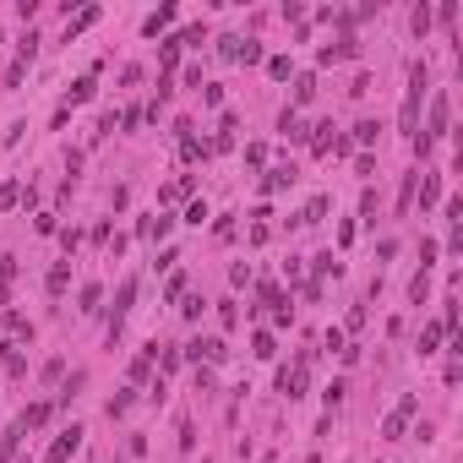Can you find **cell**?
<instances>
[{
	"label": "cell",
	"mask_w": 463,
	"mask_h": 463,
	"mask_svg": "<svg viewBox=\"0 0 463 463\" xmlns=\"http://www.w3.org/2000/svg\"><path fill=\"white\" fill-rule=\"evenodd\" d=\"M425 93H431V71H425V60H414L409 66V93H403V115H398V126L409 137H420V104H425Z\"/></svg>",
	"instance_id": "cell-1"
},
{
	"label": "cell",
	"mask_w": 463,
	"mask_h": 463,
	"mask_svg": "<svg viewBox=\"0 0 463 463\" xmlns=\"http://www.w3.org/2000/svg\"><path fill=\"white\" fill-rule=\"evenodd\" d=\"M185 354H191V360H196V371H202V365H224V354H229V349H224V338H191V343H185Z\"/></svg>",
	"instance_id": "cell-2"
},
{
	"label": "cell",
	"mask_w": 463,
	"mask_h": 463,
	"mask_svg": "<svg viewBox=\"0 0 463 463\" xmlns=\"http://www.w3.org/2000/svg\"><path fill=\"white\" fill-rule=\"evenodd\" d=\"M131 300H137V278H126V284L115 289V316H109V343L120 338V327H126V316H131Z\"/></svg>",
	"instance_id": "cell-3"
},
{
	"label": "cell",
	"mask_w": 463,
	"mask_h": 463,
	"mask_svg": "<svg viewBox=\"0 0 463 463\" xmlns=\"http://www.w3.org/2000/svg\"><path fill=\"white\" fill-rule=\"evenodd\" d=\"M82 447V425H71V431H60L55 442H49V453H44V463H66L71 453Z\"/></svg>",
	"instance_id": "cell-4"
},
{
	"label": "cell",
	"mask_w": 463,
	"mask_h": 463,
	"mask_svg": "<svg viewBox=\"0 0 463 463\" xmlns=\"http://www.w3.org/2000/svg\"><path fill=\"white\" fill-rule=\"evenodd\" d=\"M409 414H414V392H403V398H398V409L387 414V425H382V436H387V442H398V436H403Z\"/></svg>",
	"instance_id": "cell-5"
},
{
	"label": "cell",
	"mask_w": 463,
	"mask_h": 463,
	"mask_svg": "<svg viewBox=\"0 0 463 463\" xmlns=\"http://www.w3.org/2000/svg\"><path fill=\"white\" fill-rule=\"evenodd\" d=\"M354 55H360V44H354V33H343L338 44L321 49V66H338V60H354Z\"/></svg>",
	"instance_id": "cell-6"
},
{
	"label": "cell",
	"mask_w": 463,
	"mask_h": 463,
	"mask_svg": "<svg viewBox=\"0 0 463 463\" xmlns=\"http://www.w3.org/2000/svg\"><path fill=\"white\" fill-rule=\"evenodd\" d=\"M442 131H447V93L431 104V120H425V131H420V137H425V142H436Z\"/></svg>",
	"instance_id": "cell-7"
},
{
	"label": "cell",
	"mask_w": 463,
	"mask_h": 463,
	"mask_svg": "<svg viewBox=\"0 0 463 463\" xmlns=\"http://www.w3.org/2000/svg\"><path fill=\"white\" fill-rule=\"evenodd\" d=\"M414 196H420V207H436V202H442V174H420Z\"/></svg>",
	"instance_id": "cell-8"
},
{
	"label": "cell",
	"mask_w": 463,
	"mask_h": 463,
	"mask_svg": "<svg viewBox=\"0 0 463 463\" xmlns=\"http://www.w3.org/2000/svg\"><path fill=\"white\" fill-rule=\"evenodd\" d=\"M414 185H420V169H414V174H403V185H398V213H403V218L414 213Z\"/></svg>",
	"instance_id": "cell-9"
},
{
	"label": "cell",
	"mask_w": 463,
	"mask_h": 463,
	"mask_svg": "<svg viewBox=\"0 0 463 463\" xmlns=\"http://www.w3.org/2000/svg\"><path fill=\"white\" fill-rule=\"evenodd\" d=\"M93 22H98V5H82L77 16H71V22H66V38H77V33H87V27H93Z\"/></svg>",
	"instance_id": "cell-10"
},
{
	"label": "cell",
	"mask_w": 463,
	"mask_h": 463,
	"mask_svg": "<svg viewBox=\"0 0 463 463\" xmlns=\"http://www.w3.org/2000/svg\"><path fill=\"white\" fill-rule=\"evenodd\" d=\"M169 22H174V5H158L153 16H148V22H142V33H148V38H158V33H163V27H169Z\"/></svg>",
	"instance_id": "cell-11"
},
{
	"label": "cell",
	"mask_w": 463,
	"mask_h": 463,
	"mask_svg": "<svg viewBox=\"0 0 463 463\" xmlns=\"http://www.w3.org/2000/svg\"><path fill=\"white\" fill-rule=\"evenodd\" d=\"M278 131H284L289 142H306V126H300V115H295V109H284V115H278Z\"/></svg>",
	"instance_id": "cell-12"
},
{
	"label": "cell",
	"mask_w": 463,
	"mask_h": 463,
	"mask_svg": "<svg viewBox=\"0 0 463 463\" xmlns=\"http://www.w3.org/2000/svg\"><path fill=\"white\" fill-rule=\"evenodd\" d=\"M332 142H338V137H332V120L310 131V153H332Z\"/></svg>",
	"instance_id": "cell-13"
},
{
	"label": "cell",
	"mask_w": 463,
	"mask_h": 463,
	"mask_svg": "<svg viewBox=\"0 0 463 463\" xmlns=\"http://www.w3.org/2000/svg\"><path fill=\"white\" fill-rule=\"evenodd\" d=\"M284 185H295V169H289V163H284V169H267L262 191H284Z\"/></svg>",
	"instance_id": "cell-14"
},
{
	"label": "cell",
	"mask_w": 463,
	"mask_h": 463,
	"mask_svg": "<svg viewBox=\"0 0 463 463\" xmlns=\"http://www.w3.org/2000/svg\"><path fill=\"white\" fill-rule=\"evenodd\" d=\"M251 354H256V360H273V354H278L273 332H256V338H251Z\"/></svg>",
	"instance_id": "cell-15"
},
{
	"label": "cell",
	"mask_w": 463,
	"mask_h": 463,
	"mask_svg": "<svg viewBox=\"0 0 463 463\" xmlns=\"http://www.w3.org/2000/svg\"><path fill=\"white\" fill-rule=\"evenodd\" d=\"M44 420H49V403H33V409H27V414H22L16 425H22V431H38Z\"/></svg>",
	"instance_id": "cell-16"
},
{
	"label": "cell",
	"mask_w": 463,
	"mask_h": 463,
	"mask_svg": "<svg viewBox=\"0 0 463 463\" xmlns=\"http://www.w3.org/2000/svg\"><path fill=\"white\" fill-rule=\"evenodd\" d=\"M310 98H316V77L300 71V77H295V104H310Z\"/></svg>",
	"instance_id": "cell-17"
},
{
	"label": "cell",
	"mask_w": 463,
	"mask_h": 463,
	"mask_svg": "<svg viewBox=\"0 0 463 463\" xmlns=\"http://www.w3.org/2000/svg\"><path fill=\"white\" fill-rule=\"evenodd\" d=\"M376 137H382V126H376V120H360V126H354V142H360V148H371Z\"/></svg>",
	"instance_id": "cell-18"
},
{
	"label": "cell",
	"mask_w": 463,
	"mask_h": 463,
	"mask_svg": "<svg viewBox=\"0 0 463 463\" xmlns=\"http://www.w3.org/2000/svg\"><path fill=\"white\" fill-rule=\"evenodd\" d=\"M66 284H71V267H66V262L49 267V295H66Z\"/></svg>",
	"instance_id": "cell-19"
},
{
	"label": "cell",
	"mask_w": 463,
	"mask_h": 463,
	"mask_svg": "<svg viewBox=\"0 0 463 463\" xmlns=\"http://www.w3.org/2000/svg\"><path fill=\"white\" fill-rule=\"evenodd\" d=\"M16 202H22V185H16V180H5V185H0V213H11Z\"/></svg>",
	"instance_id": "cell-20"
},
{
	"label": "cell",
	"mask_w": 463,
	"mask_h": 463,
	"mask_svg": "<svg viewBox=\"0 0 463 463\" xmlns=\"http://www.w3.org/2000/svg\"><path fill=\"white\" fill-rule=\"evenodd\" d=\"M98 300H104V289H98V284H87V289H82V316H93V310H98Z\"/></svg>",
	"instance_id": "cell-21"
},
{
	"label": "cell",
	"mask_w": 463,
	"mask_h": 463,
	"mask_svg": "<svg viewBox=\"0 0 463 463\" xmlns=\"http://www.w3.org/2000/svg\"><path fill=\"white\" fill-rule=\"evenodd\" d=\"M327 273H332V278L343 273V262H332V251H321V256H316V278H327Z\"/></svg>",
	"instance_id": "cell-22"
},
{
	"label": "cell",
	"mask_w": 463,
	"mask_h": 463,
	"mask_svg": "<svg viewBox=\"0 0 463 463\" xmlns=\"http://www.w3.org/2000/svg\"><path fill=\"white\" fill-rule=\"evenodd\" d=\"M148 371H153V354H148V349H142V354H137V360H131V382H148Z\"/></svg>",
	"instance_id": "cell-23"
},
{
	"label": "cell",
	"mask_w": 463,
	"mask_h": 463,
	"mask_svg": "<svg viewBox=\"0 0 463 463\" xmlns=\"http://www.w3.org/2000/svg\"><path fill=\"white\" fill-rule=\"evenodd\" d=\"M321 218H327V196H316V202H310L306 213H300V224H321Z\"/></svg>",
	"instance_id": "cell-24"
},
{
	"label": "cell",
	"mask_w": 463,
	"mask_h": 463,
	"mask_svg": "<svg viewBox=\"0 0 463 463\" xmlns=\"http://www.w3.org/2000/svg\"><path fill=\"white\" fill-rule=\"evenodd\" d=\"M409 27L425 38V27H431V5H414V16H409Z\"/></svg>",
	"instance_id": "cell-25"
},
{
	"label": "cell",
	"mask_w": 463,
	"mask_h": 463,
	"mask_svg": "<svg viewBox=\"0 0 463 463\" xmlns=\"http://www.w3.org/2000/svg\"><path fill=\"white\" fill-rule=\"evenodd\" d=\"M436 343H442V321H436V327H425V332H420V354H431V349H436Z\"/></svg>",
	"instance_id": "cell-26"
},
{
	"label": "cell",
	"mask_w": 463,
	"mask_h": 463,
	"mask_svg": "<svg viewBox=\"0 0 463 463\" xmlns=\"http://www.w3.org/2000/svg\"><path fill=\"white\" fill-rule=\"evenodd\" d=\"M267 77H278V82H289V55H273V60H267Z\"/></svg>",
	"instance_id": "cell-27"
},
{
	"label": "cell",
	"mask_w": 463,
	"mask_h": 463,
	"mask_svg": "<svg viewBox=\"0 0 463 463\" xmlns=\"http://www.w3.org/2000/svg\"><path fill=\"white\" fill-rule=\"evenodd\" d=\"M245 163H251V169H262V163H267V148H262V142H251V148H245Z\"/></svg>",
	"instance_id": "cell-28"
},
{
	"label": "cell",
	"mask_w": 463,
	"mask_h": 463,
	"mask_svg": "<svg viewBox=\"0 0 463 463\" xmlns=\"http://www.w3.org/2000/svg\"><path fill=\"white\" fill-rule=\"evenodd\" d=\"M82 382H87V371H71V382L60 387V398H66V403H71V398H77V387H82Z\"/></svg>",
	"instance_id": "cell-29"
},
{
	"label": "cell",
	"mask_w": 463,
	"mask_h": 463,
	"mask_svg": "<svg viewBox=\"0 0 463 463\" xmlns=\"http://www.w3.org/2000/svg\"><path fill=\"white\" fill-rule=\"evenodd\" d=\"M87 98H93V77H82L77 87H71V104H87Z\"/></svg>",
	"instance_id": "cell-30"
},
{
	"label": "cell",
	"mask_w": 463,
	"mask_h": 463,
	"mask_svg": "<svg viewBox=\"0 0 463 463\" xmlns=\"http://www.w3.org/2000/svg\"><path fill=\"white\" fill-rule=\"evenodd\" d=\"M234 60H245V66H256V60H262V44H240V55H234Z\"/></svg>",
	"instance_id": "cell-31"
},
{
	"label": "cell",
	"mask_w": 463,
	"mask_h": 463,
	"mask_svg": "<svg viewBox=\"0 0 463 463\" xmlns=\"http://www.w3.org/2000/svg\"><path fill=\"white\" fill-rule=\"evenodd\" d=\"M158 60H163V71H169V66L180 60V44H174V38H163V55H158Z\"/></svg>",
	"instance_id": "cell-32"
},
{
	"label": "cell",
	"mask_w": 463,
	"mask_h": 463,
	"mask_svg": "<svg viewBox=\"0 0 463 463\" xmlns=\"http://www.w3.org/2000/svg\"><path fill=\"white\" fill-rule=\"evenodd\" d=\"M425 289H431V284H425V273H414V284H409V300L420 306V300H425Z\"/></svg>",
	"instance_id": "cell-33"
},
{
	"label": "cell",
	"mask_w": 463,
	"mask_h": 463,
	"mask_svg": "<svg viewBox=\"0 0 463 463\" xmlns=\"http://www.w3.org/2000/svg\"><path fill=\"white\" fill-rule=\"evenodd\" d=\"M126 409H131V392H120V398H109V420H120Z\"/></svg>",
	"instance_id": "cell-34"
},
{
	"label": "cell",
	"mask_w": 463,
	"mask_h": 463,
	"mask_svg": "<svg viewBox=\"0 0 463 463\" xmlns=\"http://www.w3.org/2000/svg\"><path fill=\"white\" fill-rule=\"evenodd\" d=\"M218 321H224V327H234V321H240V316H234V300H218Z\"/></svg>",
	"instance_id": "cell-35"
}]
</instances>
